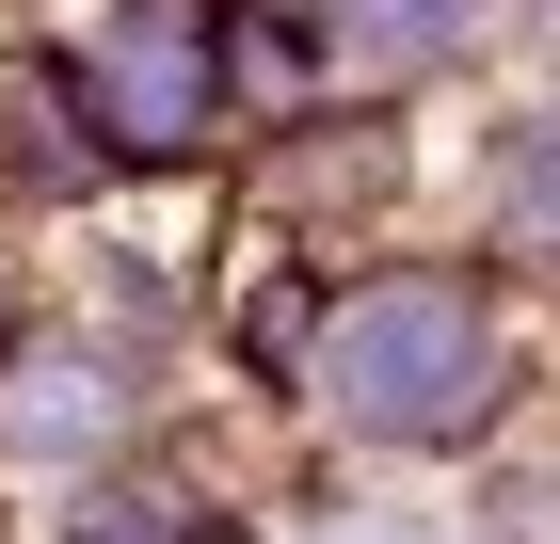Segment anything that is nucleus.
<instances>
[{
  "label": "nucleus",
  "mask_w": 560,
  "mask_h": 544,
  "mask_svg": "<svg viewBox=\"0 0 560 544\" xmlns=\"http://www.w3.org/2000/svg\"><path fill=\"white\" fill-rule=\"evenodd\" d=\"M497 384H513V352H497V304L465 273H369L320 321V401L369 449H465L497 417Z\"/></svg>",
  "instance_id": "obj_1"
},
{
  "label": "nucleus",
  "mask_w": 560,
  "mask_h": 544,
  "mask_svg": "<svg viewBox=\"0 0 560 544\" xmlns=\"http://www.w3.org/2000/svg\"><path fill=\"white\" fill-rule=\"evenodd\" d=\"M209 96H224V48H209L192 0H129V16L96 33V65H81V113L113 128V144H144V161H176V144L209 128Z\"/></svg>",
  "instance_id": "obj_2"
},
{
  "label": "nucleus",
  "mask_w": 560,
  "mask_h": 544,
  "mask_svg": "<svg viewBox=\"0 0 560 544\" xmlns=\"http://www.w3.org/2000/svg\"><path fill=\"white\" fill-rule=\"evenodd\" d=\"M65 544H192V512H176L161 481H96V497H81V529H65Z\"/></svg>",
  "instance_id": "obj_3"
},
{
  "label": "nucleus",
  "mask_w": 560,
  "mask_h": 544,
  "mask_svg": "<svg viewBox=\"0 0 560 544\" xmlns=\"http://www.w3.org/2000/svg\"><path fill=\"white\" fill-rule=\"evenodd\" d=\"M337 16H352V48H385V65H400V48L432 65V48L465 33V0H337Z\"/></svg>",
  "instance_id": "obj_4"
},
{
  "label": "nucleus",
  "mask_w": 560,
  "mask_h": 544,
  "mask_svg": "<svg viewBox=\"0 0 560 544\" xmlns=\"http://www.w3.org/2000/svg\"><path fill=\"white\" fill-rule=\"evenodd\" d=\"M513 209H545V241H560V144H528V161H513Z\"/></svg>",
  "instance_id": "obj_5"
}]
</instances>
